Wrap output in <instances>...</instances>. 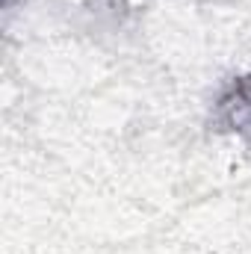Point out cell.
<instances>
[{"instance_id": "1", "label": "cell", "mask_w": 251, "mask_h": 254, "mask_svg": "<svg viewBox=\"0 0 251 254\" xmlns=\"http://www.w3.org/2000/svg\"><path fill=\"white\" fill-rule=\"evenodd\" d=\"M210 122L219 133L237 136L251 148V71L228 77L210 107Z\"/></svg>"}]
</instances>
